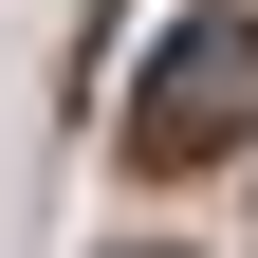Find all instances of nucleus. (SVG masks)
<instances>
[{"label": "nucleus", "instance_id": "1", "mask_svg": "<svg viewBox=\"0 0 258 258\" xmlns=\"http://www.w3.org/2000/svg\"><path fill=\"white\" fill-rule=\"evenodd\" d=\"M240 129H258V19H184L129 92V166H221Z\"/></svg>", "mask_w": 258, "mask_h": 258}, {"label": "nucleus", "instance_id": "2", "mask_svg": "<svg viewBox=\"0 0 258 258\" xmlns=\"http://www.w3.org/2000/svg\"><path fill=\"white\" fill-rule=\"evenodd\" d=\"M129 258H184V240H129Z\"/></svg>", "mask_w": 258, "mask_h": 258}]
</instances>
